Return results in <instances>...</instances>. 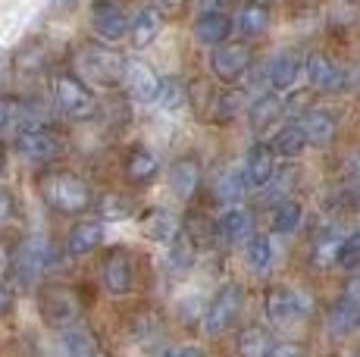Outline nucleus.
<instances>
[{
  "mask_svg": "<svg viewBox=\"0 0 360 357\" xmlns=\"http://www.w3.org/2000/svg\"><path fill=\"white\" fill-rule=\"evenodd\" d=\"M38 195L47 207L63 216L88 214V210H94V201H98L88 178H82L72 169H44L38 176Z\"/></svg>",
  "mask_w": 360,
  "mask_h": 357,
  "instance_id": "obj_1",
  "label": "nucleus"
},
{
  "mask_svg": "<svg viewBox=\"0 0 360 357\" xmlns=\"http://www.w3.org/2000/svg\"><path fill=\"white\" fill-rule=\"evenodd\" d=\"M126 60L122 53H116L113 47L107 44H82L72 57V72L79 79H85L88 85H101V88H120L122 75H126Z\"/></svg>",
  "mask_w": 360,
  "mask_h": 357,
  "instance_id": "obj_2",
  "label": "nucleus"
},
{
  "mask_svg": "<svg viewBox=\"0 0 360 357\" xmlns=\"http://www.w3.org/2000/svg\"><path fill=\"white\" fill-rule=\"evenodd\" d=\"M38 313L44 320V326L57 329H72L79 326L82 320V298L72 285H63V283H44L38 288Z\"/></svg>",
  "mask_w": 360,
  "mask_h": 357,
  "instance_id": "obj_3",
  "label": "nucleus"
},
{
  "mask_svg": "<svg viewBox=\"0 0 360 357\" xmlns=\"http://www.w3.org/2000/svg\"><path fill=\"white\" fill-rule=\"evenodd\" d=\"M53 100H57V110L69 122H88L101 110L91 85L85 79H79L75 72H60L53 79Z\"/></svg>",
  "mask_w": 360,
  "mask_h": 357,
  "instance_id": "obj_4",
  "label": "nucleus"
},
{
  "mask_svg": "<svg viewBox=\"0 0 360 357\" xmlns=\"http://www.w3.org/2000/svg\"><path fill=\"white\" fill-rule=\"evenodd\" d=\"M245 301H248V294H245V288H241L238 283L219 285L217 292H213L207 311H204V329H207V335L229 332L235 323H238L241 313H245Z\"/></svg>",
  "mask_w": 360,
  "mask_h": 357,
  "instance_id": "obj_5",
  "label": "nucleus"
},
{
  "mask_svg": "<svg viewBox=\"0 0 360 357\" xmlns=\"http://www.w3.org/2000/svg\"><path fill=\"white\" fill-rule=\"evenodd\" d=\"M53 266V248L44 235H25L13 251V276L22 285L38 283Z\"/></svg>",
  "mask_w": 360,
  "mask_h": 357,
  "instance_id": "obj_6",
  "label": "nucleus"
},
{
  "mask_svg": "<svg viewBox=\"0 0 360 357\" xmlns=\"http://www.w3.org/2000/svg\"><path fill=\"white\" fill-rule=\"evenodd\" d=\"M13 148L25 157V160L34 163H53L57 157H63L66 141L60 132H53L51 126H22L16 132V141Z\"/></svg>",
  "mask_w": 360,
  "mask_h": 357,
  "instance_id": "obj_7",
  "label": "nucleus"
},
{
  "mask_svg": "<svg viewBox=\"0 0 360 357\" xmlns=\"http://www.w3.org/2000/svg\"><path fill=\"white\" fill-rule=\"evenodd\" d=\"M210 72L217 75L219 82L232 85L241 75H248V70L254 66V51L248 41H226V44L210 47Z\"/></svg>",
  "mask_w": 360,
  "mask_h": 357,
  "instance_id": "obj_8",
  "label": "nucleus"
},
{
  "mask_svg": "<svg viewBox=\"0 0 360 357\" xmlns=\"http://www.w3.org/2000/svg\"><path fill=\"white\" fill-rule=\"evenodd\" d=\"M263 313H266L269 326L276 329H292L307 317V301L301 298V292L288 285H273L263 298Z\"/></svg>",
  "mask_w": 360,
  "mask_h": 357,
  "instance_id": "obj_9",
  "label": "nucleus"
},
{
  "mask_svg": "<svg viewBox=\"0 0 360 357\" xmlns=\"http://www.w3.org/2000/svg\"><path fill=\"white\" fill-rule=\"evenodd\" d=\"M131 16L122 10V4L116 0H94L91 4V32L98 35L101 44L113 47L122 38H129Z\"/></svg>",
  "mask_w": 360,
  "mask_h": 357,
  "instance_id": "obj_10",
  "label": "nucleus"
},
{
  "mask_svg": "<svg viewBox=\"0 0 360 357\" xmlns=\"http://www.w3.org/2000/svg\"><path fill=\"white\" fill-rule=\"evenodd\" d=\"M120 88L129 94L131 100H138V104H154V100L160 98L163 79L157 75V70L150 63H144V60H138V57H129L126 60V75H122Z\"/></svg>",
  "mask_w": 360,
  "mask_h": 357,
  "instance_id": "obj_11",
  "label": "nucleus"
},
{
  "mask_svg": "<svg viewBox=\"0 0 360 357\" xmlns=\"http://www.w3.org/2000/svg\"><path fill=\"white\" fill-rule=\"evenodd\" d=\"M101 283L113 298H122V294H129L135 288V264H131V254L126 248L107 251V257L101 264Z\"/></svg>",
  "mask_w": 360,
  "mask_h": 357,
  "instance_id": "obj_12",
  "label": "nucleus"
},
{
  "mask_svg": "<svg viewBox=\"0 0 360 357\" xmlns=\"http://www.w3.org/2000/svg\"><path fill=\"white\" fill-rule=\"evenodd\" d=\"M304 72H307V82H310L314 91H326V94L345 91V70L329 57V53H323V51L307 53V66H304Z\"/></svg>",
  "mask_w": 360,
  "mask_h": 357,
  "instance_id": "obj_13",
  "label": "nucleus"
},
{
  "mask_svg": "<svg viewBox=\"0 0 360 357\" xmlns=\"http://www.w3.org/2000/svg\"><path fill=\"white\" fill-rule=\"evenodd\" d=\"M276 157H279V154H276L273 144H266V141H257V144H251V148H248L245 163H241L248 188H263V185L273 182V176H276Z\"/></svg>",
  "mask_w": 360,
  "mask_h": 357,
  "instance_id": "obj_14",
  "label": "nucleus"
},
{
  "mask_svg": "<svg viewBox=\"0 0 360 357\" xmlns=\"http://www.w3.org/2000/svg\"><path fill=\"white\" fill-rule=\"evenodd\" d=\"M307 66V57H301V51H279L273 60H269L266 70V82L273 91H292L301 79V70Z\"/></svg>",
  "mask_w": 360,
  "mask_h": 357,
  "instance_id": "obj_15",
  "label": "nucleus"
},
{
  "mask_svg": "<svg viewBox=\"0 0 360 357\" xmlns=\"http://www.w3.org/2000/svg\"><path fill=\"white\" fill-rule=\"evenodd\" d=\"M254 235H257L254 210L238 207V204H232L229 210H223V216H219V238H223L226 245H248Z\"/></svg>",
  "mask_w": 360,
  "mask_h": 357,
  "instance_id": "obj_16",
  "label": "nucleus"
},
{
  "mask_svg": "<svg viewBox=\"0 0 360 357\" xmlns=\"http://www.w3.org/2000/svg\"><path fill=\"white\" fill-rule=\"evenodd\" d=\"M163 22H166V13L160 6H150V4L138 6V10L131 13V29H129L131 47H138V51H141V47H150L157 38H160Z\"/></svg>",
  "mask_w": 360,
  "mask_h": 357,
  "instance_id": "obj_17",
  "label": "nucleus"
},
{
  "mask_svg": "<svg viewBox=\"0 0 360 357\" xmlns=\"http://www.w3.org/2000/svg\"><path fill=\"white\" fill-rule=\"evenodd\" d=\"M169 188L179 201H191L200 188V160L195 154H182L169 167Z\"/></svg>",
  "mask_w": 360,
  "mask_h": 357,
  "instance_id": "obj_18",
  "label": "nucleus"
},
{
  "mask_svg": "<svg viewBox=\"0 0 360 357\" xmlns=\"http://www.w3.org/2000/svg\"><path fill=\"white\" fill-rule=\"evenodd\" d=\"M269 22H273V10L263 0H245L238 6V16H235V32H238L245 41H254L269 32Z\"/></svg>",
  "mask_w": 360,
  "mask_h": 357,
  "instance_id": "obj_19",
  "label": "nucleus"
},
{
  "mask_svg": "<svg viewBox=\"0 0 360 357\" xmlns=\"http://www.w3.org/2000/svg\"><path fill=\"white\" fill-rule=\"evenodd\" d=\"M232 29H235V19L223 10H204L195 19V38L207 47L226 44V41L232 38Z\"/></svg>",
  "mask_w": 360,
  "mask_h": 357,
  "instance_id": "obj_20",
  "label": "nucleus"
},
{
  "mask_svg": "<svg viewBox=\"0 0 360 357\" xmlns=\"http://www.w3.org/2000/svg\"><path fill=\"white\" fill-rule=\"evenodd\" d=\"M301 126H304V132H307L310 144L326 148V144H332V138L338 135V113L329 107H310L307 113L301 116Z\"/></svg>",
  "mask_w": 360,
  "mask_h": 357,
  "instance_id": "obj_21",
  "label": "nucleus"
},
{
  "mask_svg": "<svg viewBox=\"0 0 360 357\" xmlns=\"http://www.w3.org/2000/svg\"><path fill=\"white\" fill-rule=\"evenodd\" d=\"M103 242V223L101 219H79V223L69 226L66 232V254L82 257V254H91Z\"/></svg>",
  "mask_w": 360,
  "mask_h": 357,
  "instance_id": "obj_22",
  "label": "nucleus"
},
{
  "mask_svg": "<svg viewBox=\"0 0 360 357\" xmlns=\"http://www.w3.org/2000/svg\"><path fill=\"white\" fill-rule=\"evenodd\" d=\"M47 44L38 38L25 41L22 47L16 51V57H13V70H16V79L29 82V79H38L41 72L47 70Z\"/></svg>",
  "mask_w": 360,
  "mask_h": 357,
  "instance_id": "obj_23",
  "label": "nucleus"
},
{
  "mask_svg": "<svg viewBox=\"0 0 360 357\" xmlns=\"http://www.w3.org/2000/svg\"><path fill=\"white\" fill-rule=\"evenodd\" d=\"M182 238H188V245L195 251L210 248V245L219 242V219H210L207 214L195 210V214L182 219Z\"/></svg>",
  "mask_w": 360,
  "mask_h": 357,
  "instance_id": "obj_24",
  "label": "nucleus"
},
{
  "mask_svg": "<svg viewBox=\"0 0 360 357\" xmlns=\"http://www.w3.org/2000/svg\"><path fill=\"white\" fill-rule=\"evenodd\" d=\"M157 173H160V160H157L148 148H131L126 154L122 176H126L129 185H148L157 178Z\"/></svg>",
  "mask_w": 360,
  "mask_h": 357,
  "instance_id": "obj_25",
  "label": "nucleus"
},
{
  "mask_svg": "<svg viewBox=\"0 0 360 357\" xmlns=\"http://www.w3.org/2000/svg\"><path fill=\"white\" fill-rule=\"evenodd\" d=\"M141 232L154 242H163V245H172L182 232V223H179L172 214H166L160 207H150L141 214Z\"/></svg>",
  "mask_w": 360,
  "mask_h": 357,
  "instance_id": "obj_26",
  "label": "nucleus"
},
{
  "mask_svg": "<svg viewBox=\"0 0 360 357\" xmlns=\"http://www.w3.org/2000/svg\"><path fill=\"white\" fill-rule=\"evenodd\" d=\"M326 326L332 335H351L360 329V304H354V301H348L345 294H338L335 301H332L329 313H326Z\"/></svg>",
  "mask_w": 360,
  "mask_h": 357,
  "instance_id": "obj_27",
  "label": "nucleus"
},
{
  "mask_svg": "<svg viewBox=\"0 0 360 357\" xmlns=\"http://www.w3.org/2000/svg\"><path fill=\"white\" fill-rule=\"evenodd\" d=\"M282 113H285V104L279 100V94H276V91H266V94H260V98L254 100L251 107H248L245 116H248V126H251L257 135H263L276 119H279Z\"/></svg>",
  "mask_w": 360,
  "mask_h": 357,
  "instance_id": "obj_28",
  "label": "nucleus"
},
{
  "mask_svg": "<svg viewBox=\"0 0 360 357\" xmlns=\"http://www.w3.org/2000/svg\"><path fill=\"white\" fill-rule=\"evenodd\" d=\"M60 351L63 357H101L98 335L85 326H72L60 332Z\"/></svg>",
  "mask_w": 360,
  "mask_h": 357,
  "instance_id": "obj_29",
  "label": "nucleus"
},
{
  "mask_svg": "<svg viewBox=\"0 0 360 357\" xmlns=\"http://www.w3.org/2000/svg\"><path fill=\"white\" fill-rule=\"evenodd\" d=\"M273 332H269L266 326H257V323H251V326H245L238 332V339H235V348H238V357H269L273 351Z\"/></svg>",
  "mask_w": 360,
  "mask_h": 357,
  "instance_id": "obj_30",
  "label": "nucleus"
},
{
  "mask_svg": "<svg viewBox=\"0 0 360 357\" xmlns=\"http://www.w3.org/2000/svg\"><path fill=\"white\" fill-rule=\"evenodd\" d=\"M269 144H273V150L279 157H297V154H304V150H307L310 138H307V132H304L301 119H297V122H285V126L273 135V141H269Z\"/></svg>",
  "mask_w": 360,
  "mask_h": 357,
  "instance_id": "obj_31",
  "label": "nucleus"
},
{
  "mask_svg": "<svg viewBox=\"0 0 360 357\" xmlns=\"http://www.w3.org/2000/svg\"><path fill=\"white\" fill-rule=\"evenodd\" d=\"M245 191H248L245 169H238V167L226 169V173L217 176V182H213V197H217L219 204H229V207L245 197Z\"/></svg>",
  "mask_w": 360,
  "mask_h": 357,
  "instance_id": "obj_32",
  "label": "nucleus"
},
{
  "mask_svg": "<svg viewBox=\"0 0 360 357\" xmlns=\"http://www.w3.org/2000/svg\"><path fill=\"white\" fill-rule=\"evenodd\" d=\"M245 257H248V266H251L254 273H266L273 270L276 264V245L269 235H254L251 242L245 245Z\"/></svg>",
  "mask_w": 360,
  "mask_h": 357,
  "instance_id": "obj_33",
  "label": "nucleus"
},
{
  "mask_svg": "<svg viewBox=\"0 0 360 357\" xmlns=\"http://www.w3.org/2000/svg\"><path fill=\"white\" fill-rule=\"evenodd\" d=\"M238 113H248V110H245V94H241L238 88H226V91H219L217 98L210 100L213 122H229Z\"/></svg>",
  "mask_w": 360,
  "mask_h": 357,
  "instance_id": "obj_34",
  "label": "nucleus"
},
{
  "mask_svg": "<svg viewBox=\"0 0 360 357\" xmlns=\"http://www.w3.org/2000/svg\"><path fill=\"white\" fill-rule=\"evenodd\" d=\"M301 223H304V207L295 197H285V201H279L273 207V232H279V235H292Z\"/></svg>",
  "mask_w": 360,
  "mask_h": 357,
  "instance_id": "obj_35",
  "label": "nucleus"
},
{
  "mask_svg": "<svg viewBox=\"0 0 360 357\" xmlns=\"http://www.w3.org/2000/svg\"><path fill=\"white\" fill-rule=\"evenodd\" d=\"M94 210H98L101 219H126L135 214V204H131L129 195H120V191H103L94 201Z\"/></svg>",
  "mask_w": 360,
  "mask_h": 357,
  "instance_id": "obj_36",
  "label": "nucleus"
},
{
  "mask_svg": "<svg viewBox=\"0 0 360 357\" xmlns=\"http://www.w3.org/2000/svg\"><path fill=\"white\" fill-rule=\"evenodd\" d=\"M342 242H345V235H335V232L316 235V238H314V251H310V260H314L316 266H332V264H338Z\"/></svg>",
  "mask_w": 360,
  "mask_h": 357,
  "instance_id": "obj_37",
  "label": "nucleus"
},
{
  "mask_svg": "<svg viewBox=\"0 0 360 357\" xmlns=\"http://www.w3.org/2000/svg\"><path fill=\"white\" fill-rule=\"evenodd\" d=\"M160 104L169 110V113H176V110L185 107V100H188V88H185V82L179 79V75H169V79H163V88H160Z\"/></svg>",
  "mask_w": 360,
  "mask_h": 357,
  "instance_id": "obj_38",
  "label": "nucleus"
},
{
  "mask_svg": "<svg viewBox=\"0 0 360 357\" xmlns=\"http://www.w3.org/2000/svg\"><path fill=\"white\" fill-rule=\"evenodd\" d=\"M13 216H16V197L6 188H0V226L13 223Z\"/></svg>",
  "mask_w": 360,
  "mask_h": 357,
  "instance_id": "obj_39",
  "label": "nucleus"
},
{
  "mask_svg": "<svg viewBox=\"0 0 360 357\" xmlns=\"http://www.w3.org/2000/svg\"><path fill=\"white\" fill-rule=\"evenodd\" d=\"M16 98H10V94H0V132H4L6 126L13 122V116H16Z\"/></svg>",
  "mask_w": 360,
  "mask_h": 357,
  "instance_id": "obj_40",
  "label": "nucleus"
},
{
  "mask_svg": "<svg viewBox=\"0 0 360 357\" xmlns=\"http://www.w3.org/2000/svg\"><path fill=\"white\" fill-rule=\"evenodd\" d=\"M269 357H307V351H304V345H297V342H279V345H273Z\"/></svg>",
  "mask_w": 360,
  "mask_h": 357,
  "instance_id": "obj_41",
  "label": "nucleus"
},
{
  "mask_svg": "<svg viewBox=\"0 0 360 357\" xmlns=\"http://www.w3.org/2000/svg\"><path fill=\"white\" fill-rule=\"evenodd\" d=\"M342 294H345V298H348V301H354V304H360V273H354V276H348V279H345Z\"/></svg>",
  "mask_w": 360,
  "mask_h": 357,
  "instance_id": "obj_42",
  "label": "nucleus"
},
{
  "mask_svg": "<svg viewBox=\"0 0 360 357\" xmlns=\"http://www.w3.org/2000/svg\"><path fill=\"white\" fill-rule=\"evenodd\" d=\"M307 110H310V94H295V98L285 104V113H288V116L307 113Z\"/></svg>",
  "mask_w": 360,
  "mask_h": 357,
  "instance_id": "obj_43",
  "label": "nucleus"
},
{
  "mask_svg": "<svg viewBox=\"0 0 360 357\" xmlns=\"http://www.w3.org/2000/svg\"><path fill=\"white\" fill-rule=\"evenodd\" d=\"M157 357H204V354H200V348H195V345H185V348H163Z\"/></svg>",
  "mask_w": 360,
  "mask_h": 357,
  "instance_id": "obj_44",
  "label": "nucleus"
},
{
  "mask_svg": "<svg viewBox=\"0 0 360 357\" xmlns=\"http://www.w3.org/2000/svg\"><path fill=\"white\" fill-rule=\"evenodd\" d=\"M10 311H13V288L0 283V317H6Z\"/></svg>",
  "mask_w": 360,
  "mask_h": 357,
  "instance_id": "obj_45",
  "label": "nucleus"
},
{
  "mask_svg": "<svg viewBox=\"0 0 360 357\" xmlns=\"http://www.w3.org/2000/svg\"><path fill=\"white\" fill-rule=\"evenodd\" d=\"M157 6H160L163 13H172V16H176V13H182L185 6H188V0H157Z\"/></svg>",
  "mask_w": 360,
  "mask_h": 357,
  "instance_id": "obj_46",
  "label": "nucleus"
},
{
  "mask_svg": "<svg viewBox=\"0 0 360 357\" xmlns=\"http://www.w3.org/2000/svg\"><path fill=\"white\" fill-rule=\"evenodd\" d=\"M348 173H351V176H354L357 182H360V150H354V154L348 157Z\"/></svg>",
  "mask_w": 360,
  "mask_h": 357,
  "instance_id": "obj_47",
  "label": "nucleus"
},
{
  "mask_svg": "<svg viewBox=\"0 0 360 357\" xmlns=\"http://www.w3.org/2000/svg\"><path fill=\"white\" fill-rule=\"evenodd\" d=\"M51 4H53V10H60V13H63V10H72V6H75V0H51Z\"/></svg>",
  "mask_w": 360,
  "mask_h": 357,
  "instance_id": "obj_48",
  "label": "nucleus"
},
{
  "mask_svg": "<svg viewBox=\"0 0 360 357\" xmlns=\"http://www.w3.org/2000/svg\"><path fill=\"white\" fill-rule=\"evenodd\" d=\"M4 169H6V148L0 144V176H4Z\"/></svg>",
  "mask_w": 360,
  "mask_h": 357,
  "instance_id": "obj_49",
  "label": "nucleus"
},
{
  "mask_svg": "<svg viewBox=\"0 0 360 357\" xmlns=\"http://www.w3.org/2000/svg\"><path fill=\"white\" fill-rule=\"evenodd\" d=\"M354 207L360 210V185H357V188H354Z\"/></svg>",
  "mask_w": 360,
  "mask_h": 357,
  "instance_id": "obj_50",
  "label": "nucleus"
},
{
  "mask_svg": "<svg viewBox=\"0 0 360 357\" xmlns=\"http://www.w3.org/2000/svg\"><path fill=\"white\" fill-rule=\"evenodd\" d=\"M0 82H4V57H0Z\"/></svg>",
  "mask_w": 360,
  "mask_h": 357,
  "instance_id": "obj_51",
  "label": "nucleus"
},
{
  "mask_svg": "<svg viewBox=\"0 0 360 357\" xmlns=\"http://www.w3.org/2000/svg\"><path fill=\"white\" fill-rule=\"evenodd\" d=\"M351 357H360V348H357V351H354V354H351Z\"/></svg>",
  "mask_w": 360,
  "mask_h": 357,
  "instance_id": "obj_52",
  "label": "nucleus"
}]
</instances>
